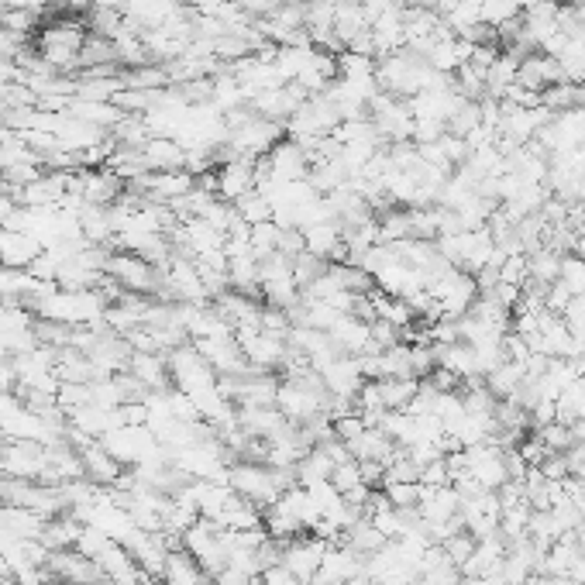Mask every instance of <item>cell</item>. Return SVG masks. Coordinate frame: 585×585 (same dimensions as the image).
I'll use <instances>...</instances> for the list:
<instances>
[{
	"label": "cell",
	"mask_w": 585,
	"mask_h": 585,
	"mask_svg": "<svg viewBox=\"0 0 585 585\" xmlns=\"http://www.w3.org/2000/svg\"><path fill=\"white\" fill-rule=\"evenodd\" d=\"M348 451H351V458H355V462H382V465H389V462H393V455H396V444L386 438V431H382V427H365V431L348 444Z\"/></svg>",
	"instance_id": "27"
},
{
	"label": "cell",
	"mask_w": 585,
	"mask_h": 585,
	"mask_svg": "<svg viewBox=\"0 0 585 585\" xmlns=\"http://www.w3.org/2000/svg\"><path fill=\"white\" fill-rule=\"evenodd\" d=\"M572 255H579V259L585 262V234H575V241H572Z\"/></svg>",
	"instance_id": "50"
},
{
	"label": "cell",
	"mask_w": 585,
	"mask_h": 585,
	"mask_svg": "<svg viewBox=\"0 0 585 585\" xmlns=\"http://www.w3.org/2000/svg\"><path fill=\"white\" fill-rule=\"evenodd\" d=\"M259 183V162L255 159H224L214 173V193L228 204H238L241 197L255 193Z\"/></svg>",
	"instance_id": "12"
},
{
	"label": "cell",
	"mask_w": 585,
	"mask_h": 585,
	"mask_svg": "<svg viewBox=\"0 0 585 585\" xmlns=\"http://www.w3.org/2000/svg\"><path fill=\"white\" fill-rule=\"evenodd\" d=\"M382 493H386L389 506H396V510H417L420 506V482H382Z\"/></svg>",
	"instance_id": "37"
},
{
	"label": "cell",
	"mask_w": 585,
	"mask_h": 585,
	"mask_svg": "<svg viewBox=\"0 0 585 585\" xmlns=\"http://www.w3.org/2000/svg\"><path fill=\"white\" fill-rule=\"evenodd\" d=\"M345 4H355V7H365L369 0H345Z\"/></svg>",
	"instance_id": "55"
},
{
	"label": "cell",
	"mask_w": 585,
	"mask_h": 585,
	"mask_svg": "<svg viewBox=\"0 0 585 585\" xmlns=\"http://www.w3.org/2000/svg\"><path fill=\"white\" fill-rule=\"evenodd\" d=\"M14 207H18V204H14V200L11 197H0V224H4L7 221V214H11V210Z\"/></svg>",
	"instance_id": "49"
},
{
	"label": "cell",
	"mask_w": 585,
	"mask_h": 585,
	"mask_svg": "<svg viewBox=\"0 0 585 585\" xmlns=\"http://www.w3.org/2000/svg\"><path fill=\"white\" fill-rule=\"evenodd\" d=\"M49 455L42 441H0V472L14 479H42Z\"/></svg>",
	"instance_id": "11"
},
{
	"label": "cell",
	"mask_w": 585,
	"mask_h": 585,
	"mask_svg": "<svg viewBox=\"0 0 585 585\" xmlns=\"http://www.w3.org/2000/svg\"><path fill=\"white\" fill-rule=\"evenodd\" d=\"M558 283L565 286L572 296H585V262L579 255L568 252L565 259H561V269H558Z\"/></svg>",
	"instance_id": "38"
},
{
	"label": "cell",
	"mask_w": 585,
	"mask_h": 585,
	"mask_svg": "<svg viewBox=\"0 0 585 585\" xmlns=\"http://www.w3.org/2000/svg\"><path fill=\"white\" fill-rule=\"evenodd\" d=\"M45 568H49V575L59 585H66V582L69 585H97L100 579H104V568L76 548L49 551V565Z\"/></svg>",
	"instance_id": "13"
},
{
	"label": "cell",
	"mask_w": 585,
	"mask_h": 585,
	"mask_svg": "<svg viewBox=\"0 0 585 585\" xmlns=\"http://www.w3.org/2000/svg\"><path fill=\"white\" fill-rule=\"evenodd\" d=\"M193 345L200 348V355L210 362V369L217 372V379L224 376H241V372H248L252 365H248L245 351H241L238 338L228 334V338H207V341H193Z\"/></svg>",
	"instance_id": "15"
},
{
	"label": "cell",
	"mask_w": 585,
	"mask_h": 585,
	"mask_svg": "<svg viewBox=\"0 0 585 585\" xmlns=\"http://www.w3.org/2000/svg\"><path fill=\"white\" fill-rule=\"evenodd\" d=\"M303 252L317 255V259L331 262L345 255V238H341V224L338 221H321L314 228L303 231Z\"/></svg>",
	"instance_id": "25"
},
{
	"label": "cell",
	"mask_w": 585,
	"mask_h": 585,
	"mask_svg": "<svg viewBox=\"0 0 585 585\" xmlns=\"http://www.w3.org/2000/svg\"><path fill=\"white\" fill-rule=\"evenodd\" d=\"M327 338L334 341V348H338L341 355H365V351H376L372 348L369 321H362V317H355V314H341L338 321L327 327Z\"/></svg>",
	"instance_id": "18"
},
{
	"label": "cell",
	"mask_w": 585,
	"mask_h": 585,
	"mask_svg": "<svg viewBox=\"0 0 585 585\" xmlns=\"http://www.w3.org/2000/svg\"><path fill=\"white\" fill-rule=\"evenodd\" d=\"M537 468H541V475L548 482H565L568 479V458L565 455H544V462Z\"/></svg>",
	"instance_id": "47"
},
{
	"label": "cell",
	"mask_w": 585,
	"mask_h": 585,
	"mask_svg": "<svg viewBox=\"0 0 585 585\" xmlns=\"http://www.w3.org/2000/svg\"><path fill=\"white\" fill-rule=\"evenodd\" d=\"M420 486H431V489L451 486V472H448V462H444V455H441V458H434L431 465L420 468Z\"/></svg>",
	"instance_id": "44"
},
{
	"label": "cell",
	"mask_w": 585,
	"mask_h": 585,
	"mask_svg": "<svg viewBox=\"0 0 585 585\" xmlns=\"http://www.w3.org/2000/svg\"><path fill=\"white\" fill-rule=\"evenodd\" d=\"M307 176H310V159L293 138L272 145L269 155L259 159V179H265V183H300Z\"/></svg>",
	"instance_id": "8"
},
{
	"label": "cell",
	"mask_w": 585,
	"mask_h": 585,
	"mask_svg": "<svg viewBox=\"0 0 585 585\" xmlns=\"http://www.w3.org/2000/svg\"><path fill=\"white\" fill-rule=\"evenodd\" d=\"M221 530H259L262 527V510L255 503H248L245 496L231 493V499L224 503V510L214 520Z\"/></svg>",
	"instance_id": "28"
},
{
	"label": "cell",
	"mask_w": 585,
	"mask_h": 585,
	"mask_svg": "<svg viewBox=\"0 0 585 585\" xmlns=\"http://www.w3.org/2000/svg\"><path fill=\"white\" fill-rule=\"evenodd\" d=\"M345 585H376V579H369V575L362 572V575H355V579H348Z\"/></svg>",
	"instance_id": "52"
},
{
	"label": "cell",
	"mask_w": 585,
	"mask_h": 585,
	"mask_svg": "<svg viewBox=\"0 0 585 585\" xmlns=\"http://www.w3.org/2000/svg\"><path fill=\"white\" fill-rule=\"evenodd\" d=\"M331 486L338 489L341 496L351 493V489H358V486H365V482H362V468H358L355 458H348V462H341V465L331 468Z\"/></svg>",
	"instance_id": "42"
},
{
	"label": "cell",
	"mask_w": 585,
	"mask_h": 585,
	"mask_svg": "<svg viewBox=\"0 0 585 585\" xmlns=\"http://www.w3.org/2000/svg\"><path fill=\"white\" fill-rule=\"evenodd\" d=\"M166 362H169V382H173V389H179V393L193 396L200 389L217 386V372L210 369V362L200 355V348L193 341L169 351Z\"/></svg>",
	"instance_id": "7"
},
{
	"label": "cell",
	"mask_w": 585,
	"mask_h": 585,
	"mask_svg": "<svg viewBox=\"0 0 585 585\" xmlns=\"http://www.w3.org/2000/svg\"><path fill=\"white\" fill-rule=\"evenodd\" d=\"M530 434L544 444L548 455H568V451L579 444V438H575V427L561 424V420H555V424H548V427H537V431H530Z\"/></svg>",
	"instance_id": "35"
},
{
	"label": "cell",
	"mask_w": 585,
	"mask_h": 585,
	"mask_svg": "<svg viewBox=\"0 0 585 585\" xmlns=\"http://www.w3.org/2000/svg\"><path fill=\"white\" fill-rule=\"evenodd\" d=\"M234 338H238V345L245 351L252 369L272 372L286 362V348L290 345H286L283 334H272L265 327H241V331H234Z\"/></svg>",
	"instance_id": "9"
},
{
	"label": "cell",
	"mask_w": 585,
	"mask_h": 585,
	"mask_svg": "<svg viewBox=\"0 0 585 585\" xmlns=\"http://www.w3.org/2000/svg\"><path fill=\"white\" fill-rule=\"evenodd\" d=\"M217 307V314L228 321L234 331H241V327H262V303L255 300V296H248V293H238V290H228V293H221V296H214L210 300Z\"/></svg>",
	"instance_id": "19"
},
{
	"label": "cell",
	"mask_w": 585,
	"mask_h": 585,
	"mask_svg": "<svg viewBox=\"0 0 585 585\" xmlns=\"http://www.w3.org/2000/svg\"><path fill=\"white\" fill-rule=\"evenodd\" d=\"M321 379L334 400H355V393L365 386V376L358 369L355 355H338L334 362H327L321 369Z\"/></svg>",
	"instance_id": "17"
},
{
	"label": "cell",
	"mask_w": 585,
	"mask_h": 585,
	"mask_svg": "<svg viewBox=\"0 0 585 585\" xmlns=\"http://www.w3.org/2000/svg\"><path fill=\"white\" fill-rule=\"evenodd\" d=\"M376 389L386 410H407L420 393V379H376Z\"/></svg>",
	"instance_id": "33"
},
{
	"label": "cell",
	"mask_w": 585,
	"mask_h": 585,
	"mask_svg": "<svg viewBox=\"0 0 585 585\" xmlns=\"http://www.w3.org/2000/svg\"><path fill=\"white\" fill-rule=\"evenodd\" d=\"M87 42V28L76 21H49L38 31L35 52L45 66H52L56 73L62 69H80V49Z\"/></svg>",
	"instance_id": "2"
},
{
	"label": "cell",
	"mask_w": 585,
	"mask_h": 585,
	"mask_svg": "<svg viewBox=\"0 0 585 585\" xmlns=\"http://www.w3.org/2000/svg\"><path fill=\"white\" fill-rule=\"evenodd\" d=\"M183 7L186 0H128L124 4V25L135 35H145V31H155L166 25L169 18H176Z\"/></svg>",
	"instance_id": "14"
},
{
	"label": "cell",
	"mask_w": 585,
	"mask_h": 585,
	"mask_svg": "<svg viewBox=\"0 0 585 585\" xmlns=\"http://www.w3.org/2000/svg\"><path fill=\"white\" fill-rule=\"evenodd\" d=\"M124 4H128V0H93V7H114V11L117 7H124Z\"/></svg>",
	"instance_id": "51"
},
{
	"label": "cell",
	"mask_w": 585,
	"mask_h": 585,
	"mask_svg": "<svg viewBox=\"0 0 585 585\" xmlns=\"http://www.w3.org/2000/svg\"><path fill=\"white\" fill-rule=\"evenodd\" d=\"M575 438H579V444H585V420H575Z\"/></svg>",
	"instance_id": "53"
},
{
	"label": "cell",
	"mask_w": 585,
	"mask_h": 585,
	"mask_svg": "<svg viewBox=\"0 0 585 585\" xmlns=\"http://www.w3.org/2000/svg\"><path fill=\"white\" fill-rule=\"evenodd\" d=\"M228 486L238 496H245L248 503L259 506V510H269V506L286 493L276 468L259 465V462H231L228 465Z\"/></svg>",
	"instance_id": "3"
},
{
	"label": "cell",
	"mask_w": 585,
	"mask_h": 585,
	"mask_svg": "<svg viewBox=\"0 0 585 585\" xmlns=\"http://www.w3.org/2000/svg\"><path fill=\"white\" fill-rule=\"evenodd\" d=\"M104 276L111 279L121 293H138V296H148L159 290V279H162V269L152 262H145L142 255L135 252H107V262H104Z\"/></svg>",
	"instance_id": "5"
},
{
	"label": "cell",
	"mask_w": 585,
	"mask_h": 585,
	"mask_svg": "<svg viewBox=\"0 0 585 585\" xmlns=\"http://www.w3.org/2000/svg\"><path fill=\"white\" fill-rule=\"evenodd\" d=\"M128 376H135L148 393H162V389H173L169 382V362L162 351H131L128 358Z\"/></svg>",
	"instance_id": "21"
},
{
	"label": "cell",
	"mask_w": 585,
	"mask_h": 585,
	"mask_svg": "<svg viewBox=\"0 0 585 585\" xmlns=\"http://www.w3.org/2000/svg\"><path fill=\"white\" fill-rule=\"evenodd\" d=\"M331 468L334 462L324 455V448H310L300 458V465H296V486L310 489V486H321V482H331Z\"/></svg>",
	"instance_id": "32"
},
{
	"label": "cell",
	"mask_w": 585,
	"mask_h": 585,
	"mask_svg": "<svg viewBox=\"0 0 585 585\" xmlns=\"http://www.w3.org/2000/svg\"><path fill=\"white\" fill-rule=\"evenodd\" d=\"M448 585H465V579H455V582H448Z\"/></svg>",
	"instance_id": "56"
},
{
	"label": "cell",
	"mask_w": 585,
	"mask_h": 585,
	"mask_svg": "<svg viewBox=\"0 0 585 585\" xmlns=\"http://www.w3.org/2000/svg\"><path fill=\"white\" fill-rule=\"evenodd\" d=\"M76 451H80V462H83V479H90L93 486L111 489L114 482L124 479V465L117 462V458L100 441H87L83 448H76Z\"/></svg>",
	"instance_id": "16"
},
{
	"label": "cell",
	"mask_w": 585,
	"mask_h": 585,
	"mask_svg": "<svg viewBox=\"0 0 585 585\" xmlns=\"http://www.w3.org/2000/svg\"><path fill=\"white\" fill-rule=\"evenodd\" d=\"M207 585H214V582H207Z\"/></svg>",
	"instance_id": "57"
},
{
	"label": "cell",
	"mask_w": 585,
	"mask_h": 585,
	"mask_svg": "<svg viewBox=\"0 0 585 585\" xmlns=\"http://www.w3.org/2000/svg\"><path fill=\"white\" fill-rule=\"evenodd\" d=\"M341 541H345L348 548H355L362 558H372L376 551H382V548L389 544L386 537H382L379 530H376V524H372L369 517L355 520V524H351V527L345 530V534H341Z\"/></svg>",
	"instance_id": "31"
},
{
	"label": "cell",
	"mask_w": 585,
	"mask_h": 585,
	"mask_svg": "<svg viewBox=\"0 0 585 585\" xmlns=\"http://www.w3.org/2000/svg\"><path fill=\"white\" fill-rule=\"evenodd\" d=\"M38 314V321H56L69 327H100L104 324L107 300L100 290H52L49 296H38L28 303Z\"/></svg>",
	"instance_id": "1"
},
{
	"label": "cell",
	"mask_w": 585,
	"mask_h": 585,
	"mask_svg": "<svg viewBox=\"0 0 585 585\" xmlns=\"http://www.w3.org/2000/svg\"><path fill=\"white\" fill-rule=\"evenodd\" d=\"M121 190H124V183L107 166L104 169H87V173H80V197H83V204L111 207V204H117Z\"/></svg>",
	"instance_id": "22"
},
{
	"label": "cell",
	"mask_w": 585,
	"mask_h": 585,
	"mask_svg": "<svg viewBox=\"0 0 585 585\" xmlns=\"http://www.w3.org/2000/svg\"><path fill=\"white\" fill-rule=\"evenodd\" d=\"M475 544H479V541H475V537L468 534V530H458V534H451L448 541H441V551L448 555L451 565H455L458 572H462L465 561L475 555Z\"/></svg>",
	"instance_id": "40"
},
{
	"label": "cell",
	"mask_w": 585,
	"mask_h": 585,
	"mask_svg": "<svg viewBox=\"0 0 585 585\" xmlns=\"http://www.w3.org/2000/svg\"><path fill=\"white\" fill-rule=\"evenodd\" d=\"M524 365L520 362H499L489 376H482L486 379V386H489V393L496 396V400H506V396H513L520 389V382H524Z\"/></svg>",
	"instance_id": "34"
},
{
	"label": "cell",
	"mask_w": 585,
	"mask_h": 585,
	"mask_svg": "<svg viewBox=\"0 0 585 585\" xmlns=\"http://www.w3.org/2000/svg\"><path fill=\"white\" fill-rule=\"evenodd\" d=\"M365 427H369V424H365V420L358 417L355 410H351V413H345V417H338V420H334V438H338V441H345V444H351V441L358 438V434L365 431Z\"/></svg>",
	"instance_id": "45"
},
{
	"label": "cell",
	"mask_w": 585,
	"mask_h": 585,
	"mask_svg": "<svg viewBox=\"0 0 585 585\" xmlns=\"http://www.w3.org/2000/svg\"><path fill=\"white\" fill-rule=\"evenodd\" d=\"M7 11H31V0H0Z\"/></svg>",
	"instance_id": "48"
},
{
	"label": "cell",
	"mask_w": 585,
	"mask_h": 585,
	"mask_svg": "<svg viewBox=\"0 0 585 585\" xmlns=\"http://www.w3.org/2000/svg\"><path fill=\"white\" fill-rule=\"evenodd\" d=\"M148 173H176V169H186V148L176 142V138L166 135H152L142 148Z\"/></svg>",
	"instance_id": "23"
},
{
	"label": "cell",
	"mask_w": 585,
	"mask_h": 585,
	"mask_svg": "<svg viewBox=\"0 0 585 585\" xmlns=\"http://www.w3.org/2000/svg\"><path fill=\"white\" fill-rule=\"evenodd\" d=\"M76 221L80 231L90 245H104L107 238H114V221H111V207H97V204H83L76 210Z\"/></svg>",
	"instance_id": "30"
},
{
	"label": "cell",
	"mask_w": 585,
	"mask_h": 585,
	"mask_svg": "<svg viewBox=\"0 0 585 585\" xmlns=\"http://www.w3.org/2000/svg\"><path fill=\"white\" fill-rule=\"evenodd\" d=\"M427 293L438 300L444 317H465L472 310V303L479 300V286H475V276L458 265H451L448 272L427 279Z\"/></svg>",
	"instance_id": "6"
},
{
	"label": "cell",
	"mask_w": 585,
	"mask_h": 585,
	"mask_svg": "<svg viewBox=\"0 0 585 585\" xmlns=\"http://www.w3.org/2000/svg\"><path fill=\"white\" fill-rule=\"evenodd\" d=\"M234 210H238V217L248 224V228H255V224H265V221H272V204H269V197H262L259 190L248 193V197H241L238 204H234Z\"/></svg>",
	"instance_id": "36"
},
{
	"label": "cell",
	"mask_w": 585,
	"mask_h": 585,
	"mask_svg": "<svg viewBox=\"0 0 585 585\" xmlns=\"http://www.w3.org/2000/svg\"><path fill=\"white\" fill-rule=\"evenodd\" d=\"M324 269H327V262H324V259H317V255H310V252H300V255L293 259V272H296V283H300V290L314 286L317 279L324 276Z\"/></svg>",
	"instance_id": "41"
},
{
	"label": "cell",
	"mask_w": 585,
	"mask_h": 585,
	"mask_svg": "<svg viewBox=\"0 0 585 585\" xmlns=\"http://www.w3.org/2000/svg\"><path fill=\"white\" fill-rule=\"evenodd\" d=\"M534 4H541V0H517L520 11H527V7H534Z\"/></svg>",
	"instance_id": "54"
},
{
	"label": "cell",
	"mask_w": 585,
	"mask_h": 585,
	"mask_svg": "<svg viewBox=\"0 0 585 585\" xmlns=\"http://www.w3.org/2000/svg\"><path fill=\"white\" fill-rule=\"evenodd\" d=\"M111 544H114V537H111V534H104L100 527H83L80 541H76V551H83L87 558L97 561L107 548H111Z\"/></svg>",
	"instance_id": "43"
},
{
	"label": "cell",
	"mask_w": 585,
	"mask_h": 585,
	"mask_svg": "<svg viewBox=\"0 0 585 585\" xmlns=\"http://www.w3.org/2000/svg\"><path fill=\"white\" fill-rule=\"evenodd\" d=\"M327 548H331L327 537L307 530V534L293 537V541H283V565L290 568L303 585H310L314 582V575L321 572V561H324Z\"/></svg>",
	"instance_id": "10"
},
{
	"label": "cell",
	"mask_w": 585,
	"mask_h": 585,
	"mask_svg": "<svg viewBox=\"0 0 585 585\" xmlns=\"http://www.w3.org/2000/svg\"><path fill=\"white\" fill-rule=\"evenodd\" d=\"M159 582L162 585H207L210 575L200 568V561L193 558L186 548H173L166 555V565H162Z\"/></svg>",
	"instance_id": "24"
},
{
	"label": "cell",
	"mask_w": 585,
	"mask_h": 585,
	"mask_svg": "<svg viewBox=\"0 0 585 585\" xmlns=\"http://www.w3.org/2000/svg\"><path fill=\"white\" fill-rule=\"evenodd\" d=\"M259 293L265 296V307L276 310H293L300 303V283H296L290 255L272 252L259 259Z\"/></svg>",
	"instance_id": "4"
},
{
	"label": "cell",
	"mask_w": 585,
	"mask_h": 585,
	"mask_svg": "<svg viewBox=\"0 0 585 585\" xmlns=\"http://www.w3.org/2000/svg\"><path fill=\"white\" fill-rule=\"evenodd\" d=\"M255 579H259V575H252V572H245V568H238V565H224L221 572H214V585H252Z\"/></svg>",
	"instance_id": "46"
},
{
	"label": "cell",
	"mask_w": 585,
	"mask_h": 585,
	"mask_svg": "<svg viewBox=\"0 0 585 585\" xmlns=\"http://www.w3.org/2000/svg\"><path fill=\"white\" fill-rule=\"evenodd\" d=\"M69 117H76V121L83 124H93V128L100 131H114V124L121 121L124 111L111 100H83V97H73L69 100Z\"/></svg>",
	"instance_id": "26"
},
{
	"label": "cell",
	"mask_w": 585,
	"mask_h": 585,
	"mask_svg": "<svg viewBox=\"0 0 585 585\" xmlns=\"http://www.w3.org/2000/svg\"><path fill=\"white\" fill-rule=\"evenodd\" d=\"M365 35H369V18H365L362 7L338 0V11H334V38H338V45L351 49V45Z\"/></svg>",
	"instance_id": "29"
},
{
	"label": "cell",
	"mask_w": 585,
	"mask_h": 585,
	"mask_svg": "<svg viewBox=\"0 0 585 585\" xmlns=\"http://www.w3.org/2000/svg\"><path fill=\"white\" fill-rule=\"evenodd\" d=\"M45 252V245L28 231L4 228L0 224V265H11V269H28L38 255Z\"/></svg>",
	"instance_id": "20"
},
{
	"label": "cell",
	"mask_w": 585,
	"mask_h": 585,
	"mask_svg": "<svg viewBox=\"0 0 585 585\" xmlns=\"http://www.w3.org/2000/svg\"><path fill=\"white\" fill-rule=\"evenodd\" d=\"M520 18V7L517 0H482V25L489 28H503L506 21H517Z\"/></svg>",
	"instance_id": "39"
}]
</instances>
